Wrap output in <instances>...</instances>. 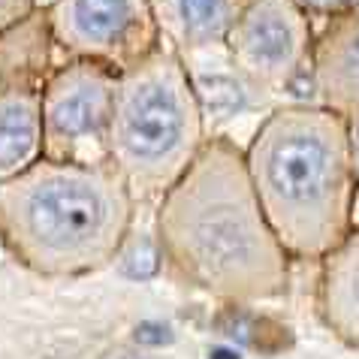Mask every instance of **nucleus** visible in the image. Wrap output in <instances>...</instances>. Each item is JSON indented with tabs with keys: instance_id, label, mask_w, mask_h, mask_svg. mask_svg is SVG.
Here are the masks:
<instances>
[{
	"instance_id": "8",
	"label": "nucleus",
	"mask_w": 359,
	"mask_h": 359,
	"mask_svg": "<svg viewBox=\"0 0 359 359\" xmlns=\"http://www.w3.org/2000/svg\"><path fill=\"white\" fill-rule=\"evenodd\" d=\"M317 106L359 121V4L332 15L311 48Z\"/></svg>"
},
{
	"instance_id": "5",
	"label": "nucleus",
	"mask_w": 359,
	"mask_h": 359,
	"mask_svg": "<svg viewBox=\"0 0 359 359\" xmlns=\"http://www.w3.org/2000/svg\"><path fill=\"white\" fill-rule=\"evenodd\" d=\"M118 69L94 61H69L46 79L43 157L73 163L109 161V121Z\"/></svg>"
},
{
	"instance_id": "9",
	"label": "nucleus",
	"mask_w": 359,
	"mask_h": 359,
	"mask_svg": "<svg viewBox=\"0 0 359 359\" xmlns=\"http://www.w3.org/2000/svg\"><path fill=\"white\" fill-rule=\"evenodd\" d=\"M43 91L39 73L0 88V178H13L43 157Z\"/></svg>"
},
{
	"instance_id": "4",
	"label": "nucleus",
	"mask_w": 359,
	"mask_h": 359,
	"mask_svg": "<svg viewBox=\"0 0 359 359\" xmlns=\"http://www.w3.org/2000/svg\"><path fill=\"white\" fill-rule=\"evenodd\" d=\"M203 145V100L172 48H154L118 73L106 148L133 191L166 194Z\"/></svg>"
},
{
	"instance_id": "12",
	"label": "nucleus",
	"mask_w": 359,
	"mask_h": 359,
	"mask_svg": "<svg viewBox=\"0 0 359 359\" xmlns=\"http://www.w3.org/2000/svg\"><path fill=\"white\" fill-rule=\"evenodd\" d=\"M34 13H36L34 0H0V34L34 18Z\"/></svg>"
},
{
	"instance_id": "14",
	"label": "nucleus",
	"mask_w": 359,
	"mask_h": 359,
	"mask_svg": "<svg viewBox=\"0 0 359 359\" xmlns=\"http://www.w3.org/2000/svg\"><path fill=\"white\" fill-rule=\"evenodd\" d=\"M351 139H353V157H356V172H359V121H351Z\"/></svg>"
},
{
	"instance_id": "3",
	"label": "nucleus",
	"mask_w": 359,
	"mask_h": 359,
	"mask_svg": "<svg viewBox=\"0 0 359 359\" xmlns=\"http://www.w3.org/2000/svg\"><path fill=\"white\" fill-rule=\"evenodd\" d=\"M133 224V187L118 169L39 157L4 182L0 233L31 272L69 278L121 257Z\"/></svg>"
},
{
	"instance_id": "13",
	"label": "nucleus",
	"mask_w": 359,
	"mask_h": 359,
	"mask_svg": "<svg viewBox=\"0 0 359 359\" xmlns=\"http://www.w3.org/2000/svg\"><path fill=\"white\" fill-rule=\"evenodd\" d=\"M293 4L302 9V13H308V15H326V18H332L338 13H344V9H351L353 0H293Z\"/></svg>"
},
{
	"instance_id": "6",
	"label": "nucleus",
	"mask_w": 359,
	"mask_h": 359,
	"mask_svg": "<svg viewBox=\"0 0 359 359\" xmlns=\"http://www.w3.org/2000/svg\"><path fill=\"white\" fill-rule=\"evenodd\" d=\"M48 36L76 61L127 69L161 48L154 0H55L46 9Z\"/></svg>"
},
{
	"instance_id": "11",
	"label": "nucleus",
	"mask_w": 359,
	"mask_h": 359,
	"mask_svg": "<svg viewBox=\"0 0 359 359\" xmlns=\"http://www.w3.org/2000/svg\"><path fill=\"white\" fill-rule=\"evenodd\" d=\"M154 13L178 46H215L226 43L238 9L233 0H154Z\"/></svg>"
},
{
	"instance_id": "7",
	"label": "nucleus",
	"mask_w": 359,
	"mask_h": 359,
	"mask_svg": "<svg viewBox=\"0 0 359 359\" xmlns=\"http://www.w3.org/2000/svg\"><path fill=\"white\" fill-rule=\"evenodd\" d=\"M226 48L236 69L254 85L284 88L311 61V15L293 0H251L238 9Z\"/></svg>"
},
{
	"instance_id": "2",
	"label": "nucleus",
	"mask_w": 359,
	"mask_h": 359,
	"mask_svg": "<svg viewBox=\"0 0 359 359\" xmlns=\"http://www.w3.org/2000/svg\"><path fill=\"white\" fill-rule=\"evenodd\" d=\"M245 161L290 260H323L353 233L359 172L347 118L308 103L281 106L254 133Z\"/></svg>"
},
{
	"instance_id": "10",
	"label": "nucleus",
	"mask_w": 359,
	"mask_h": 359,
	"mask_svg": "<svg viewBox=\"0 0 359 359\" xmlns=\"http://www.w3.org/2000/svg\"><path fill=\"white\" fill-rule=\"evenodd\" d=\"M317 308L329 332L359 351V229L323 257Z\"/></svg>"
},
{
	"instance_id": "1",
	"label": "nucleus",
	"mask_w": 359,
	"mask_h": 359,
	"mask_svg": "<svg viewBox=\"0 0 359 359\" xmlns=\"http://www.w3.org/2000/svg\"><path fill=\"white\" fill-rule=\"evenodd\" d=\"M157 251L182 278L224 302H263L290 287V254L257 199L245 151L205 139L157 208Z\"/></svg>"
}]
</instances>
